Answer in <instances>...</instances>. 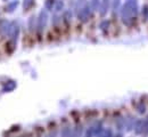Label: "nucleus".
<instances>
[{"label": "nucleus", "mask_w": 148, "mask_h": 137, "mask_svg": "<svg viewBox=\"0 0 148 137\" xmlns=\"http://www.w3.org/2000/svg\"><path fill=\"white\" fill-rule=\"evenodd\" d=\"M144 128H147V129H146V132L148 133V120L147 121H145V123H144Z\"/></svg>", "instance_id": "9d476101"}, {"label": "nucleus", "mask_w": 148, "mask_h": 137, "mask_svg": "<svg viewBox=\"0 0 148 137\" xmlns=\"http://www.w3.org/2000/svg\"><path fill=\"white\" fill-rule=\"evenodd\" d=\"M88 136H92V135H104L103 128H90L87 132Z\"/></svg>", "instance_id": "7ed1b4c3"}, {"label": "nucleus", "mask_w": 148, "mask_h": 137, "mask_svg": "<svg viewBox=\"0 0 148 137\" xmlns=\"http://www.w3.org/2000/svg\"><path fill=\"white\" fill-rule=\"evenodd\" d=\"M32 2H33L32 0H24V8H25V9L29 8V6L32 3Z\"/></svg>", "instance_id": "423d86ee"}, {"label": "nucleus", "mask_w": 148, "mask_h": 137, "mask_svg": "<svg viewBox=\"0 0 148 137\" xmlns=\"http://www.w3.org/2000/svg\"><path fill=\"white\" fill-rule=\"evenodd\" d=\"M17 6V2L15 1L14 2V5H10V6H8V12H11V10H14V8Z\"/></svg>", "instance_id": "6e6552de"}, {"label": "nucleus", "mask_w": 148, "mask_h": 137, "mask_svg": "<svg viewBox=\"0 0 148 137\" xmlns=\"http://www.w3.org/2000/svg\"><path fill=\"white\" fill-rule=\"evenodd\" d=\"M47 20H48V15H47L46 10H42L39 15V21H38V28L40 31L45 29V26L47 24Z\"/></svg>", "instance_id": "f257e3e1"}, {"label": "nucleus", "mask_w": 148, "mask_h": 137, "mask_svg": "<svg viewBox=\"0 0 148 137\" xmlns=\"http://www.w3.org/2000/svg\"><path fill=\"white\" fill-rule=\"evenodd\" d=\"M89 15H90V10H89L88 6L83 7V8L79 12V18H80L81 21H87L89 17Z\"/></svg>", "instance_id": "f03ea898"}, {"label": "nucleus", "mask_w": 148, "mask_h": 137, "mask_svg": "<svg viewBox=\"0 0 148 137\" xmlns=\"http://www.w3.org/2000/svg\"><path fill=\"white\" fill-rule=\"evenodd\" d=\"M15 82L14 81H9V82H7V83H5V86H3V92H10V90H13L14 88H15Z\"/></svg>", "instance_id": "20e7f679"}, {"label": "nucleus", "mask_w": 148, "mask_h": 137, "mask_svg": "<svg viewBox=\"0 0 148 137\" xmlns=\"http://www.w3.org/2000/svg\"><path fill=\"white\" fill-rule=\"evenodd\" d=\"M91 3H92V8L93 9H97L98 8V0H92Z\"/></svg>", "instance_id": "0eeeda50"}, {"label": "nucleus", "mask_w": 148, "mask_h": 137, "mask_svg": "<svg viewBox=\"0 0 148 137\" xmlns=\"http://www.w3.org/2000/svg\"><path fill=\"white\" fill-rule=\"evenodd\" d=\"M108 5H109V0H103V2H101V7H100V14H101V15H104V14L107 12Z\"/></svg>", "instance_id": "39448f33"}, {"label": "nucleus", "mask_w": 148, "mask_h": 137, "mask_svg": "<svg viewBox=\"0 0 148 137\" xmlns=\"http://www.w3.org/2000/svg\"><path fill=\"white\" fill-rule=\"evenodd\" d=\"M61 7H63V2H61V1H59L58 3H57V7H56V8H57V10H60V8H61Z\"/></svg>", "instance_id": "1a4fd4ad"}]
</instances>
